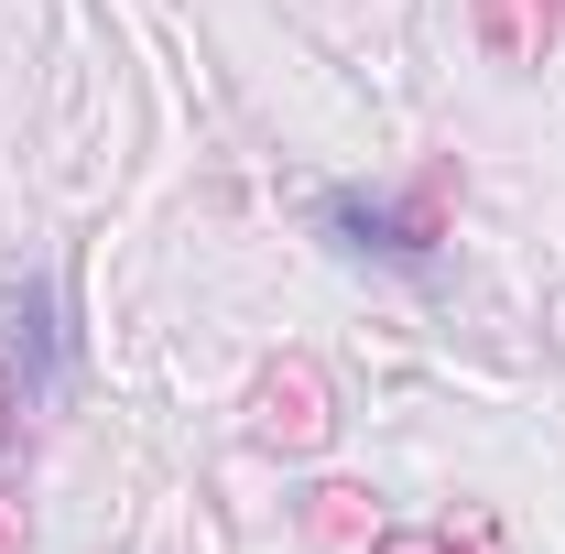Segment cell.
Returning a JSON list of instances; mask_svg holds the SVG:
<instances>
[{"instance_id":"1","label":"cell","mask_w":565,"mask_h":554,"mask_svg":"<svg viewBox=\"0 0 565 554\" xmlns=\"http://www.w3.org/2000/svg\"><path fill=\"white\" fill-rule=\"evenodd\" d=\"M316 228L349 251V262H392V273H435V207H392V196H359V185H327L316 196Z\"/></svg>"},{"instance_id":"2","label":"cell","mask_w":565,"mask_h":554,"mask_svg":"<svg viewBox=\"0 0 565 554\" xmlns=\"http://www.w3.org/2000/svg\"><path fill=\"white\" fill-rule=\"evenodd\" d=\"M250 424H262V446H282V457H316L338 414H327V381L305 359H282V370H262V392H250Z\"/></svg>"},{"instance_id":"3","label":"cell","mask_w":565,"mask_h":554,"mask_svg":"<svg viewBox=\"0 0 565 554\" xmlns=\"http://www.w3.org/2000/svg\"><path fill=\"white\" fill-rule=\"evenodd\" d=\"M305 544H316V554H381V500L349 489V479L305 489Z\"/></svg>"},{"instance_id":"4","label":"cell","mask_w":565,"mask_h":554,"mask_svg":"<svg viewBox=\"0 0 565 554\" xmlns=\"http://www.w3.org/2000/svg\"><path fill=\"white\" fill-rule=\"evenodd\" d=\"M44 359H55V294L33 283V294L11 305V414L44 403Z\"/></svg>"},{"instance_id":"5","label":"cell","mask_w":565,"mask_h":554,"mask_svg":"<svg viewBox=\"0 0 565 554\" xmlns=\"http://www.w3.org/2000/svg\"><path fill=\"white\" fill-rule=\"evenodd\" d=\"M381 554H446V533H403V544L381 533Z\"/></svg>"},{"instance_id":"6","label":"cell","mask_w":565,"mask_h":554,"mask_svg":"<svg viewBox=\"0 0 565 554\" xmlns=\"http://www.w3.org/2000/svg\"><path fill=\"white\" fill-rule=\"evenodd\" d=\"M0 554H22V511L11 500H0Z\"/></svg>"},{"instance_id":"7","label":"cell","mask_w":565,"mask_h":554,"mask_svg":"<svg viewBox=\"0 0 565 554\" xmlns=\"http://www.w3.org/2000/svg\"><path fill=\"white\" fill-rule=\"evenodd\" d=\"M0 414H11V403H0Z\"/></svg>"}]
</instances>
